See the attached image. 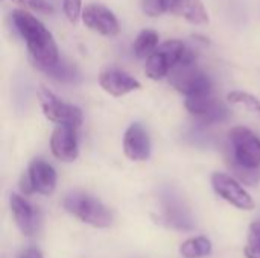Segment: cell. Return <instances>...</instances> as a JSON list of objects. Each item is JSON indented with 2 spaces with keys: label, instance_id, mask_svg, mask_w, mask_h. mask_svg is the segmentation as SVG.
<instances>
[{
  "label": "cell",
  "instance_id": "24",
  "mask_svg": "<svg viewBox=\"0 0 260 258\" xmlns=\"http://www.w3.org/2000/svg\"><path fill=\"white\" fill-rule=\"evenodd\" d=\"M82 0H62V11L70 23H76L82 14Z\"/></svg>",
  "mask_w": 260,
  "mask_h": 258
},
{
  "label": "cell",
  "instance_id": "12",
  "mask_svg": "<svg viewBox=\"0 0 260 258\" xmlns=\"http://www.w3.org/2000/svg\"><path fill=\"white\" fill-rule=\"evenodd\" d=\"M123 152L131 161H145L151 154V140L140 123H133L123 137Z\"/></svg>",
  "mask_w": 260,
  "mask_h": 258
},
{
  "label": "cell",
  "instance_id": "14",
  "mask_svg": "<svg viewBox=\"0 0 260 258\" xmlns=\"http://www.w3.org/2000/svg\"><path fill=\"white\" fill-rule=\"evenodd\" d=\"M9 205H11V213L14 216L15 225L18 227V230L24 234V236H32L35 233V211L30 207V204L21 198L20 195H11L9 199Z\"/></svg>",
  "mask_w": 260,
  "mask_h": 258
},
{
  "label": "cell",
  "instance_id": "20",
  "mask_svg": "<svg viewBox=\"0 0 260 258\" xmlns=\"http://www.w3.org/2000/svg\"><path fill=\"white\" fill-rule=\"evenodd\" d=\"M178 0H142L143 12L149 17H158L166 12H174Z\"/></svg>",
  "mask_w": 260,
  "mask_h": 258
},
{
  "label": "cell",
  "instance_id": "1",
  "mask_svg": "<svg viewBox=\"0 0 260 258\" xmlns=\"http://www.w3.org/2000/svg\"><path fill=\"white\" fill-rule=\"evenodd\" d=\"M12 21L24 40L34 64L41 71L56 65L61 61L53 35L35 15L26 9H15L12 12Z\"/></svg>",
  "mask_w": 260,
  "mask_h": 258
},
{
  "label": "cell",
  "instance_id": "13",
  "mask_svg": "<svg viewBox=\"0 0 260 258\" xmlns=\"http://www.w3.org/2000/svg\"><path fill=\"white\" fill-rule=\"evenodd\" d=\"M26 175H27V178L30 181L34 193L37 192L40 195L49 196V195H52L55 192V187H56V172H55V169L49 163H46V161H43L40 158L34 160L30 163L29 170H27Z\"/></svg>",
  "mask_w": 260,
  "mask_h": 258
},
{
  "label": "cell",
  "instance_id": "18",
  "mask_svg": "<svg viewBox=\"0 0 260 258\" xmlns=\"http://www.w3.org/2000/svg\"><path fill=\"white\" fill-rule=\"evenodd\" d=\"M212 252V243L206 237H192L187 239L180 246V254L184 258H201Z\"/></svg>",
  "mask_w": 260,
  "mask_h": 258
},
{
  "label": "cell",
  "instance_id": "25",
  "mask_svg": "<svg viewBox=\"0 0 260 258\" xmlns=\"http://www.w3.org/2000/svg\"><path fill=\"white\" fill-rule=\"evenodd\" d=\"M14 3L20 5L24 9H32L41 14H52V5L47 3L46 0H12Z\"/></svg>",
  "mask_w": 260,
  "mask_h": 258
},
{
  "label": "cell",
  "instance_id": "8",
  "mask_svg": "<svg viewBox=\"0 0 260 258\" xmlns=\"http://www.w3.org/2000/svg\"><path fill=\"white\" fill-rule=\"evenodd\" d=\"M212 186L218 196H221L229 204L235 205L239 210H253L254 201L250 196V193L241 186L239 181H236L233 176L227 173H213L212 176Z\"/></svg>",
  "mask_w": 260,
  "mask_h": 258
},
{
  "label": "cell",
  "instance_id": "5",
  "mask_svg": "<svg viewBox=\"0 0 260 258\" xmlns=\"http://www.w3.org/2000/svg\"><path fill=\"white\" fill-rule=\"evenodd\" d=\"M233 154L229 160L247 169L260 170V138L248 128L236 126L230 131Z\"/></svg>",
  "mask_w": 260,
  "mask_h": 258
},
{
  "label": "cell",
  "instance_id": "21",
  "mask_svg": "<svg viewBox=\"0 0 260 258\" xmlns=\"http://www.w3.org/2000/svg\"><path fill=\"white\" fill-rule=\"evenodd\" d=\"M227 99L232 103L244 105L248 111L259 113L260 114V100L256 96H253L250 93H245V91H232V93H229Z\"/></svg>",
  "mask_w": 260,
  "mask_h": 258
},
{
  "label": "cell",
  "instance_id": "22",
  "mask_svg": "<svg viewBox=\"0 0 260 258\" xmlns=\"http://www.w3.org/2000/svg\"><path fill=\"white\" fill-rule=\"evenodd\" d=\"M229 167L232 169L233 175L244 184L248 186H256L260 179V170H253V169H247L244 166L236 164L235 161L229 160Z\"/></svg>",
  "mask_w": 260,
  "mask_h": 258
},
{
  "label": "cell",
  "instance_id": "3",
  "mask_svg": "<svg viewBox=\"0 0 260 258\" xmlns=\"http://www.w3.org/2000/svg\"><path fill=\"white\" fill-rule=\"evenodd\" d=\"M62 207L67 213L94 228H108L113 224V213L96 198L87 193H70L64 198Z\"/></svg>",
  "mask_w": 260,
  "mask_h": 258
},
{
  "label": "cell",
  "instance_id": "19",
  "mask_svg": "<svg viewBox=\"0 0 260 258\" xmlns=\"http://www.w3.org/2000/svg\"><path fill=\"white\" fill-rule=\"evenodd\" d=\"M44 73L50 78H53L55 81H59V82H66V84H72V82H76L79 79V73H78V68L72 64H69L67 61H59L56 65L44 70Z\"/></svg>",
  "mask_w": 260,
  "mask_h": 258
},
{
  "label": "cell",
  "instance_id": "23",
  "mask_svg": "<svg viewBox=\"0 0 260 258\" xmlns=\"http://www.w3.org/2000/svg\"><path fill=\"white\" fill-rule=\"evenodd\" d=\"M244 252L247 258H260V222H256L250 227Z\"/></svg>",
  "mask_w": 260,
  "mask_h": 258
},
{
  "label": "cell",
  "instance_id": "10",
  "mask_svg": "<svg viewBox=\"0 0 260 258\" xmlns=\"http://www.w3.org/2000/svg\"><path fill=\"white\" fill-rule=\"evenodd\" d=\"M50 151L55 158L72 163L78 158L76 128L72 125H56L50 137Z\"/></svg>",
  "mask_w": 260,
  "mask_h": 258
},
{
  "label": "cell",
  "instance_id": "17",
  "mask_svg": "<svg viewBox=\"0 0 260 258\" xmlns=\"http://www.w3.org/2000/svg\"><path fill=\"white\" fill-rule=\"evenodd\" d=\"M158 33L154 29H143L133 44L134 55L139 59H148L158 49Z\"/></svg>",
  "mask_w": 260,
  "mask_h": 258
},
{
  "label": "cell",
  "instance_id": "16",
  "mask_svg": "<svg viewBox=\"0 0 260 258\" xmlns=\"http://www.w3.org/2000/svg\"><path fill=\"white\" fill-rule=\"evenodd\" d=\"M172 14L183 17L186 21L192 24L209 23V12L201 0H178Z\"/></svg>",
  "mask_w": 260,
  "mask_h": 258
},
{
  "label": "cell",
  "instance_id": "26",
  "mask_svg": "<svg viewBox=\"0 0 260 258\" xmlns=\"http://www.w3.org/2000/svg\"><path fill=\"white\" fill-rule=\"evenodd\" d=\"M20 258H43L41 255V252L38 251V249H35V248H30V249H26Z\"/></svg>",
  "mask_w": 260,
  "mask_h": 258
},
{
  "label": "cell",
  "instance_id": "4",
  "mask_svg": "<svg viewBox=\"0 0 260 258\" xmlns=\"http://www.w3.org/2000/svg\"><path fill=\"white\" fill-rule=\"evenodd\" d=\"M187 47L180 40H169L158 46V49L146 59L145 73L152 81L166 78L184 58Z\"/></svg>",
  "mask_w": 260,
  "mask_h": 258
},
{
  "label": "cell",
  "instance_id": "11",
  "mask_svg": "<svg viewBox=\"0 0 260 258\" xmlns=\"http://www.w3.org/2000/svg\"><path fill=\"white\" fill-rule=\"evenodd\" d=\"M99 85L104 91L114 97L125 96L131 91L140 90V82L131 75L119 70V68H104L99 73Z\"/></svg>",
  "mask_w": 260,
  "mask_h": 258
},
{
  "label": "cell",
  "instance_id": "6",
  "mask_svg": "<svg viewBox=\"0 0 260 258\" xmlns=\"http://www.w3.org/2000/svg\"><path fill=\"white\" fill-rule=\"evenodd\" d=\"M38 96L46 119H49L56 125H72L75 128L81 126L82 111L78 106L62 102L52 91L46 88H40Z\"/></svg>",
  "mask_w": 260,
  "mask_h": 258
},
{
  "label": "cell",
  "instance_id": "7",
  "mask_svg": "<svg viewBox=\"0 0 260 258\" xmlns=\"http://www.w3.org/2000/svg\"><path fill=\"white\" fill-rule=\"evenodd\" d=\"M184 106L195 119L206 125L222 123L229 119V109L212 94L186 97Z\"/></svg>",
  "mask_w": 260,
  "mask_h": 258
},
{
  "label": "cell",
  "instance_id": "15",
  "mask_svg": "<svg viewBox=\"0 0 260 258\" xmlns=\"http://www.w3.org/2000/svg\"><path fill=\"white\" fill-rule=\"evenodd\" d=\"M163 219L168 227L175 228V230H192L193 224L192 219L187 213V210L181 205L180 201L169 198L165 202V214Z\"/></svg>",
  "mask_w": 260,
  "mask_h": 258
},
{
  "label": "cell",
  "instance_id": "9",
  "mask_svg": "<svg viewBox=\"0 0 260 258\" xmlns=\"http://www.w3.org/2000/svg\"><path fill=\"white\" fill-rule=\"evenodd\" d=\"M81 20L88 29L104 36H116L120 30L117 17L113 14V11L101 3L85 5L81 14Z\"/></svg>",
  "mask_w": 260,
  "mask_h": 258
},
{
  "label": "cell",
  "instance_id": "2",
  "mask_svg": "<svg viewBox=\"0 0 260 258\" xmlns=\"http://www.w3.org/2000/svg\"><path fill=\"white\" fill-rule=\"evenodd\" d=\"M171 84L186 97L212 94V79L197 67L195 55L187 49L183 61L171 71Z\"/></svg>",
  "mask_w": 260,
  "mask_h": 258
}]
</instances>
